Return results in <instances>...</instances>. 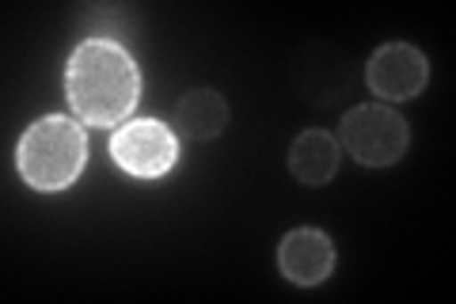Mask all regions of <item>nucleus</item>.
<instances>
[{
    "label": "nucleus",
    "mask_w": 456,
    "mask_h": 304,
    "mask_svg": "<svg viewBox=\"0 0 456 304\" xmlns=\"http://www.w3.org/2000/svg\"><path fill=\"white\" fill-rule=\"evenodd\" d=\"M65 92L77 119L88 126H114L137 107L141 72L134 57L110 38L80 42L69 57Z\"/></svg>",
    "instance_id": "1"
},
{
    "label": "nucleus",
    "mask_w": 456,
    "mask_h": 304,
    "mask_svg": "<svg viewBox=\"0 0 456 304\" xmlns=\"http://www.w3.org/2000/svg\"><path fill=\"white\" fill-rule=\"evenodd\" d=\"M88 164V137L84 129L65 119V114H50V119L31 122L16 149V168L23 183L35 191H65L69 183Z\"/></svg>",
    "instance_id": "2"
},
{
    "label": "nucleus",
    "mask_w": 456,
    "mask_h": 304,
    "mask_svg": "<svg viewBox=\"0 0 456 304\" xmlns=\"http://www.w3.org/2000/svg\"><path fill=\"white\" fill-rule=\"evenodd\" d=\"M411 129L399 111L384 103H362L338 122V144L365 168H388L407 152Z\"/></svg>",
    "instance_id": "3"
},
{
    "label": "nucleus",
    "mask_w": 456,
    "mask_h": 304,
    "mask_svg": "<svg viewBox=\"0 0 456 304\" xmlns=\"http://www.w3.org/2000/svg\"><path fill=\"white\" fill-rule=\"evenodd\" d=\"M110 156L122 171H130L137 179H160L164 171L175 164L179 137L156 119L126 122L118 134L110 137Z\"/></svg>",
    "instance_id": "4"
},
{
    "label": "nucleus",
    "mask_w": 456,
    "mask_h": 304,
    "mask_svg": "<svg viewBox=\"0 0 456 304\" xmlns=\"http://www.w3.org/2000/svg\"><path fill=\"white\" fill-rule=\"evenodd\" d=\"M365 80L380 99H392V103L395 99H415L430 80V65H426V53L411 42H384L369 57Z\"/></svg>",
    "instance_id": "5"
},
{
    "label": "nucleus",
    "mask_w": 456,
    "mask_h": 304,
    "mask_svg": "<svg viewBox=\"0 0 456 304\" xmlns=\"http://www.w3.org/2000/svg\"><path fill=\"white\" fill-rule=\"evenodd\" d=\"M281 274L297 285H320L335 270V248L320 228H293L278 243Z\"/></svg>",
    "instance_id": "6"
},
{
    "label": "nucleus",
    "mask_w": 456,
    "mask_h": 304,
    "mask_svg": "<svg viewBox=\"0 0 456 304\" xmlns=\"http://www.w3.org/2000/svg\"><path fill=\"white\" fill-rule=\"evenodd\" d=\"M338 160H342V144L327 129H305L289 144V171L305 186H327L335 179Z\"/></svg>",
    "instance_id": "7"
},
{
    "label": "nucleus",
    "mask_w": 456,
    "mask_h": 304,
    "mask_svg": "<svg viewBox=\"0 0 456 304\" xmlns=\"http://www.w3.org/2000/svg\"><path fill=\"white\" fill-rule=\"evenodd\" d=\"M228 126V103L221 92L213 88H194L175 103V129L187 141H213L221 137Z\"/></svg>",
    "instance_id": "8"
}]
</instances>
